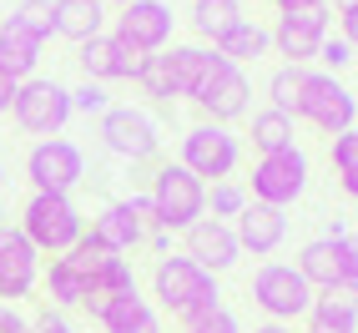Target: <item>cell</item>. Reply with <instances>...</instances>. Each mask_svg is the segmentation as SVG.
<instances>
[{
    "label": "cell",
    "instance_id": "6da1fadb",
    "mask_svg": "<svg viewBox=\"0 0 358 333\" xmlns=\"http://www.w3.org/2000/svg\"><path fill=\"white\" fill-rule=\"evenodd\" d=\"M152 298L177 313L182 328H197L207 313L222 308V293H217V278L202 273L192 257H157V273H152Z\"/></svg>",
    "mask_w": 358,
    "mask_h": 333
},
{
    "label": "cell",
    "instance_id": "7a4b0ae2",
    "mask_svg": "<svg viewBox=\"0 0 358 333\" xmlns=\"http://www.w3.org/2000/svg\"><path fill=\"white\" fill-rule=\"evenodd\" d=\"M15 227L26 232V243L36 253L61 257V253L76 248V237L86 232V218H81V207L71 202V192H31Z\"/></svg>",
    "mask_w": 358,
    "mask_h": 333
},
{
    "label": "cell",
    "instance_id": "3957f363",
    "mask_svg": "<svg viewBox=\"0 0 358 333\" xmlns=\"http://www.w3.org/2000/svg\"><path fill=\"white\" fill-rule=\"evenodd\" d=\"M152 218L166 232H187L192 222L207 218V182H197L182 162H162L152 177Z\"/></svg>",
    "mask_w": 358,
    "mask_h": 333
},
{
    "label": "cell",
    "instance_id": "277c9868",
    "mask_svg": "<svg viewBox=\"0 0 358 333\" xmlns=\"http://www.w3.org/2000/svg\"><path fill=\"white\" fill-rule=\"evenodd\" d=\"M293 116H303V122L318 127L323 136H343L353 127V116H358V97H353L338 76H328V71H308Z\"/></svg>",
    "mask_w": 358,
    "mask_h": 333
},
{
    "label": "cell",
    "instance_id": "5b68a950",
    "mask_svg": "<svg viewBox=\"0 0 358 333\" xmlns=\"http://www.w3.org/2000/svg\"><path fill=\"white\" fill-rule=\"evenodd\" d=\"M313 288L303 283V273L293 263H262L257 278H252V303L268 313V323H288L293 318H308V308H313Z\"/></svg>",
    "mask_w": 358,
    "mask_h": 333
},
{
    "label": "cell",
    "instance_id": "8992f818",
    "mask_svg": "<svg viewBox=\"0 0 358 333\" xmlns=\"http://www.w3.org/2000/svg\"><path fill=\"white\" fill-rule=\"evenodd\" d=\"M10 111H15V127L20 132H31V136L45 141V136H56L71 122V91L61 81H51V76H31V81L15 86Z\"/></svg>",
    "mask_w": 358,
    "mask_h": 333
},
{
    "label": "cell",
    "instance_id": "52a82bcc",
    "mask_svg": "<svg viewBox=\"0 0 358 333\" xmlns=\"http://www.w3.org/2000/svg\"><path fill=\"white\" fill-rule=\"evenodd\" d=\"M237 162H243V141L232 136V127H212V122H202V127H192L182 136V166L192 172L197 182H227L232 172H237Z\"/></svg>",
    "mask_w": 358,
    "mask_h": 333
},
{
    "label": "cell",
    "instance_id": "ba28073f",
    "mask_svg": "<svg viewBox=\"0 0 358 333\" xmlns=\"http://www.w3.org/2000/svg\"><path fill=\"white\" fill-rule=\"evenodd\" d=\"M308 187V157L298 147L288 152H273V157H257L252 166V197L248 202H262V207H293Z\"/></svg>",
    "mask_w": 358,
    "mask_h": 333
},
{
    "label": "cell",
    "instance_id": "9c48e42d",
    "mask_svg": "<svg viewBox=\"0 0 358 333\" xmlns=\"http://www.w3.org/2000/svg\"><path fill=\"white\" fill-rule=\"evenodd\" d=\"M157 218H152V202L147 197H122V202H106L96 218H91V237L106 248V253H131V248H141L147 243V227H152Z\"/></svg>",
    "mask_w": 358,
    "mask_h": 333
},
{
    "label": "cell",
    "instance_id": "30bf717a",
    "mask_svg": "<svg viewBox=\"0 0 358 333\" xmlns=\"http://www.w3.org/2000/svg\"><path fill=\"white\" fill-rule=\"evenodd\" d=\"M26 177L36 192H71L81 177H86V157L76 141H66V136H45L31 147L26 157Z\"/></svg>",
    "mask_w": 358,
    "mask_h": 333
},
{
    "label": "cell",
    "instance_id": "8fae6325",
    "mask_svg": "<svg viewBox=\"0 0 358 333\" xmlns=\"http://www.w3.org/2000/svg\"><path fill=\"white\" fill-rule=\"evenodd\" d=\"M101 141H106V152L127 157V162H147L162 147V132L141 106H106L101 111Z\"/></svg>",
    "mask_w": 358,
    "mask_h": 333
},
{
    "label": "cell",
    "instance_id": "7c38bea8",
    "mask_svg": "<svg viewBox=\"0 0 358 333\" xmlns=\"http://www.w3.org/2000/svg\"><path fill=\"white\" fill-rule=\"evenodd\" d=\"M41 283V253L15 222H0V298H31Z\"/></svg>",
    "mask_w": 358,
    "mask_h": 333
},
{
    "label": "cell",
    "instance_id": "4fadbf2b",
    "mask_svg": "<svg viewBox=\"0 0 358 333\" xmlns=\"http://www.w3.org/2000/svg\"><path fill=\"white\" fill-rule=\"evenodd\" d=\"M76 61H81V71H86V81L101 86V81H136V76H141V61H147V56H141L136 45H127L116 31H111V36L101 31V36H91V41L81 45Z\"/></svg>",
    "mask_w": 358,
    "mask_h": 333
},
{
    "label": "cell",
    "instance_id": "5bb4252c",
    "mask_svg": "<svg viewBox=\"0 0 358 333\" xmlns=\"http://www.w3.org/2000/svg\"><path fill=\"white\" fill-rule=\"evenodd\" d=\"M116 36L127 45H136L141 56H157L172 45V6L162 0H131V6L116 15Z\"/></svg>",
    "mask_w": 358,
    "mask_h": 333
},
{
    "label": "cell",
    "instance_id": "9a60e30c",
    "mask_svg": "<svg viewBox=\"0 0 358 333\" xmlns=\"http://www.w3.org/2000/svg\"><path fill=\"white\" fill-rule=\"evenodd\" d=\"M182 257H192V263L202 268V273H227L237 257H243V248H237V232H232V222H217V218H202V222H192L187 227V253Z\"/></svg>",
    "mask_w": 358,
    "mask_h": 333
},
{
    "label": "cell",
    "instance_id": "2e32d148",
    "mask_svg": "<svg viewBox=\"0 0 358 333\" xmlns=\"http://www.w3.org/2000/svg\"><path fill=\"white\" fill-rule=\"evenodd\" d=\"M278 56H288L282 66H303L318 56V45L328 36V6L323 10H308V15H278V31H268Z\"/></svg>",
    "mask_w": 358,
    "mask_h": 333
},
{
    "label": "cell",
    "instance_id": "e0dca14e",
    "mask_svg": "<svg viewBox=\"0 0 358 333\" xmlns=\"http://www.w3.org/2000/svg\"><path fill=\"white\" fill-rule=\"evenodd\" d=\"M248 97H252V86L243 76V66H227V71H217V76L202 86L197 106H202V116L212 127H232L237 116H248Z\"/></svg>",
    "mask_w": 358,
    "mask_h": 333
},
{
    "label": "cell",
    "instance_id": "ac0fdd59",
    "mask_svg": "<svg viewBox=\"0 0 358 333\" xmlns=\"http://www.w3.org/2000/svg\"><path fill=\"white\" fill-rule=\"evenodd\" d=\"M232 232H237V248H243V253H252V257H268V253H278V248H282V237H288V218H282L278 207L248 202L243 212H237Z\"/></svg>",
    "mask_w": 358,
    "mask_h": 333
},
{
    "label": "cell",
    "instance_id": "d6986e66",
    "mask_svg": "<svg viewBox=\"0 0 358 333\" xmlns=\"http://www.w3.org/2000/svg\"><path fill=\"white\" fill-rule=\"evenodd\" d=\"M166 56H172V71H177V91L182 97H202V86L217 76V71H227L232 61H222L212 45H166Z\"/></svg>",
    "mask_w": 358,
    "mask_h": 333
},
{
    "label": "cell",
    "instance_id": "ffe728a7",
    "mask_svg": "<svg viewBox=\"0 0 358 333\" xmlns=\"http://www.w3.org/2000/svg\"><path fill=\"white\" fill-rule=\"evenodd\" d=\"M96 323H101L106 333H162V318H157V308L141 298V288L116 293V298L101 308Z\"/></svg>",
    "mask_w": 358,
    "mask_h": 333
},
{
    "label": "cell",
    "instance_id": "44dd1931",
    "mask_svg": "<svg viewBox=\"0 0 358 333\" xmlns=\"http://www.w3.org/2000/svg\"><path fill=\"white\" fill-rule=\"evenodd\" d=\"M51 15H56V36L86 45L91 36H101L106 26V6L101 0H51Z\"/></svg>",
    "mask_w": 358,
    "mask_h": 333
},
{
    "label": "cell",
    "instance_id": "7402d4cb",
    "mask_svg": "<svg viewBox=\"0 0 358 333\" xmlns=\"http://www.w3.org/2000/svg\"><path fill=\"white\" fill-rule=\"evenodd\" d=\"M41 45L31 31H20L15 20H6L0 26V71H6L10 81H31L36 76V61H41Z\"/></svg>",
    "mask_w": 358,
    "mask_h": 333
},
{
    "label": "cell",
    "instance_id": "603a6c76",
    "mask_svg": "<svg viewBox=\"0 0 358 333\" xmlns=\"http://www.w3.org/2000/svg\"><path fill=\"white\" fill-rule=\"evenodd\" d=\"M268 45H273V36L257 26V20H237V26L227 31V36H217L212 41V51H217L222 61H232V66H243V61H257V56H268Z\"/></svg>",
    "mask_w": 358,
    "mask_h": 333
},
{
    "label": "cell",
    "instance_id": "cb8c5ba5",
    "mask_svg": "<svg viewBox=\"0 0 358 333\" xmlns=\"http://www.w3.org/2000/svg\"><path fill=\"white\" fill-rule=\"evenodd\" d=\"M298 273L308 288H333V283H343V268H338V248H333V237H313L303 253H298Z\"/></svg>",
    "mask_w": 358,
    "mask_h": 333
},
{
    "label": "cell",
    "instance_id": "d4e9b609",
    "mask_svg": "<svg viewBox=\"0 0 358 333\" xmlns=\"http://www.w3.org/2000/svg\"><path fill=\"white\" fill-rule=\"evenodd\" d=\"M86 293H91V283L66 257H51V268H45V298H51V308H81Z\"/></svg>",
    "mask_w": 358,
    "mask_h": 333
},
{
    "label": "cell",
    "instance_id": "484cf974",
    "mask_svg": "<svg viewBox=\"0 0 358 333\" xmlns=\"http://www.w3.org/2000/svg\"><path fill=\"white\" fill-rule=\"evenodd\" d=\"M237 20H243V6H237V0H192V31L202 41L227 36Z\"/></svg>",
    "mask_w": 358,
    "mask_h": 333
},
{
    "label": "cell",
    "instance_id": "4316f807",
    "mask_svg": "<svg viewBox=\"0 0 358 333\" xmlns=\"http://www.w3.org/2000/svg\"><path fill=\"white\" fill-rule=\"evenodd\" d=\"M252 147L257 157H273V152H288L293 147V116H282V111H257L252 116Z\"/></svg>",
    "mask_w": 358,
    "mask_h": 333
},
{
    "label": "cell",
    "instance_id": "83f0119b",
    "mask_svg": "<svg viewBox=\"0 0 358 333\" xmlns=\"http://www.w3.org/2000/svg\"><path fill=\"white\" fill-rule=\"evenodd\" d=\"M136 86L147 91V97H157V101H172V97H182V91H177V71H172V56H166V51H157V56H147V61H141V76H136Z\"/></svg>",
    "mask_w": 358,
    "mask_h": 333
},
{
    "label": "cell",
    "instance_id": "f1b7e54d",
    "mask_svg": "<svg viewBox=\"0 0 358 333\" xmlns=\"http://www.w3.org/2000/svg\"><path fill=\"white\" fill-rule=\"evenodd\" d=\"M333 172H338L343 197L358 202V127H348L343 136H333Z\"/></svg>",
    "mask_w": 358,
    "mask_h": 333
},
{
    "label": "cell",
    "instance_id": "f546056e",
    "mask_svg": "<svg viewBox=\"0 0 358 333\" xmlns=\"http://www.w3.org/2000/svg\"><path fill=\"white\" fill-rule=\"evenodd\" d=\"M303 81H308V71H303V66H278L273 76H268V97H273V111L293 116V111H298V97H303Z\"/></svg>",
    "mask_w": 358,
    "mask_h": 333
},
{
    "label": "cell",
    "instance_id": "4dcf8cb0",
    "mask_svg": "<svg viewBox=\"0 0 358 333\" xmlns=\"http://www.w3.org/2000/svg\"><path fill=\"white\" fill-rule=\"evenodd\" d=\"M61 257H66V263L76 268V273H81L86 283H91V278H96V273H101V268L111 263L116 253H106V248H101V243H96L91 232H81V237H76V248H71V253H61Z\"/></svg>",
    "mask_w": 358,
    "mask_h": 333
},
{
    "label": "cell",
    "instance_id": "1f68e13d",
    "mask_svg": "<svg viewBox=\"0 0 358 333\" xmlns=\"http://www.w3.org/2000/svg\"><path fill=\"white\" fill-rule=\"evenodd\" d=\"M10 20L20 31H31L36 41H51L56 36V15H51V0H20V6L10 10Z\"/></svg>",
    "mask_w": 358,
    "mask_h": 333
},
{
    "label": "cell",
    "instance_id": "d6a6232c",
    "mask_svg": "<svg viewBox=\"0 0 358 333\" xmlns=\"http://www.w3.org/2000/svg\"><path fill=\"white\" fill-rule=\"evenodd\" d=\"M308 333H358V313L313 298V308H308Z\"/></svg>",
    "mask_w": 358,
    "mask_h": 333
},
{
    "label": "cell",
    "instance_id": "836d02e7",
    "mask_svg": "<svg viewBox=\"0 0 358 333\" xmlns=\"http://www.w3.org/2000/svg\"><path fill=\"white\" fill-rule=\"evenodd\" d=\"M248 207V192L237 182H212V192H207V212L217 222H237V212Z\"/></svg>",
    "mask_w": 358,
    "mask_h": 333
},
{
    "label": "cell",
    "instance_id": "e575fe53",
    "mask_svg": "<svg viewBox=\"0 0 358 333\" xmlns=\"http://www.w3.org/2000/svg\"><path fill=\"white\" fill-rule=\"evenodd\" d=\"M106 106H111V101H106V86H96V81H86V86L71 91V111H86V116L96 111V116H101Z\"/></svg>",
    "mask_w": 358,
    "mask_h": 333
},
{
    "label": "cell",
    "instance_id": "d590c367",
    "mask_svg": "<svg viewBox=\"0 0 358 333\" xmlns=\"http://www.w3.org/2000/svg\"><path fill=\"white\" fill-rule=\"evenodd\" d=\"M318 61L328 66V76H333V71H343V66L353 61V45H348L343 36H323V45H318Z\"/></svg>",
    "mask_w": 358,
    "mask_h": 333
},
{
    "label": "cell",
    "instance_id": "8d00e7d4",
    "mask_svg": "<svg viewBox=\"0 0 358 333\" xmlns=\"http://www.w3.org/2000/svg\"><path fill=\"white\" fill-rule=\"evenodd\" d=\"M333 248H338L343 283H358V237H353V232H343V237H333Z\"/></svg>",
    "mask_w": 358,
    "mask_h": 333
},
{
    "label": "cell",
    "instance_id": "74e56055",
    "mask_svg": "<svg viewBox=\"0 0 358 333\" xmlns=\"http://www.w3.org/2000/svg\"><path fill=\"white\" fill-rule=\"evenodd\" d=\"M318 298L333 303V308H348V313H358V283H333V288H323Z\"/></svg>",
    "mask_w": 358,
    "mask_h": 333
},
{
    "label": "cell",
    "instance_id": "f35d334b",
    "mask_svg": "<svg viewBox=\"0 0 358 333\" xmlns=\"http://www.w3.org/2000/svg\"><path fill=\"white\" fill-rule=\"evenodd\" d=\"M187 333H243V323H237L227 308H217V313H207L197 328H187Z\"/></svg>",
    "mask_w": 358,
    "mask_h": 333
},
{
    "label": "cell",
    "instance_id": "ab89813d",
    "mask_svg": "<svg viewBox=\"0 0 358 333\" xmlns=\"http://www.w3.org/2000/svg\"><path fill=\"white\" fill-rule=\"evenodd\" d=\"M31 333H76V323H66L56 308H41V318L31 323Z\"/></svg>",
    "mask_w": 358,
    "mask_h": 333
},
{
    "label": "cell",
    "instance_id": "60d3db41",
    "mask_svg": "<svg viewBox=\"0 0 358 333\" xmlns=\"http://www.w3.org/2000/svg\"><path fill=\"white\" fill-rule=\"evenodd\" d=\"M0 333H31V318L15 303H0Z\"/></svg>",
    "mask_w": 358,
    "mask_h": 333
},
{
    "label": "cell",
    "instance_id": "b9f144b4",
    "mask_svg": "<svg viewBox=\"0 0 358 333\" xmlns=\"http://www.w3.org/2000/svg\"><path fill=\"white\" fill-rule=\"evenodd\" d=\"M328 0H278V15H308V10H323Z\"/></svg>",
    "mask_w": 358,
    "mask_h": 333
},
{
    "label": "cell",
    "instance_id": "7bdbcfd3",
    "mask_svg": "<svg viewBox=\"0 0 358 333\" xmlns=\"http://www.w3.org/2000/svg\"><path fill=\"white\" fill-rule=\"evenodd\" d=\"M15 86H20V81H10L6 71H0V111H10V101H15Z\"/></svg>",
    "mask_w": 358,
    "mask_h": 333
},
{
    "label": "cell",
    "instance_id": "ee69618b",
    "mask_svg": "<svg viewBox=\"0 0 358 333\" xmlns=\"http://www.w3.org/2000/svg\"><path fill=\"white\" fill-rule=\"evenodd\" d=\"M343 41L358 51V10H348V15H343Z\"/></svg>",
    "mask_w": 358,
    "mask_h": 333
},
{
    "label": "cell",
    "instance_id": "f6af8a7d",
    "mask_svg": "<svg viewBox=\"0 0 358 333\" xmlns=\"http://www.w3.org/2000/svg\"><path fill=\"white\" fill-rule=\"evenodd\" d=\"M147 243H152V248H157V253L166 257V248H172V232H166V227H157V232L147 237Z\"/></svg>",
    "mask_w": 358,
    "mask_h": 333
},
{
    "label": "cell",
    "instance_id": "bcb514c9",
    "mask_svg": "<svg viewBox=\"0 0 358 333\" xmlns=\"http://www.w3.org/2000/svg\"><path fill=\"white\" fill-rule=\"evenodd\" d=\"M252 333H298V328H288V323H257Z\"/></svg>",
    "mask_w": 358,
    "mask_h": 333
},
{
    "label": "cell",
    "instance_id": "7dc6e473",
    "mask_svg": "<svg viewBox=\"0 0 358 333\" xmlns=\"http://www.w3.org/2000/svg\"><path fill=\"white\" fill-rule=\"evenodd\" d=\"M338 6V15H348V10H358V0H333Z\"/></svg>",
    "mask_w": 358,
    "mask_h": 333
},
{
    "label": "cell",
    "instance_id": "c3c4849f",
    "mask_svg": "<svg viewBox=\"0 0 358 333\" xmlns=\"http://www.w3.org/2000/svg\"><path fill=\"white\" fill-rule=\"evenodd\" d=\"M101 6H122V10H127V6H131V0H101Z\"/></svg>",
    "mask_w": 358,
    "mask_h": 333
},
{
    "label": "cell",
    "instance_id": "681fc988",
    "mask_svg": "<svg viewBox=\"0 0 358 333\" xmlns=\"http://www.w3.org/2000/svg\"><path fill=\"white\" fill-rule=\"evenodd\" d=\"M0 187H6V166H0Z\"/></svg>",
    "mask_w": 358,
    "mask_h": 333
}]
</instances>
